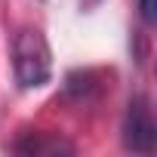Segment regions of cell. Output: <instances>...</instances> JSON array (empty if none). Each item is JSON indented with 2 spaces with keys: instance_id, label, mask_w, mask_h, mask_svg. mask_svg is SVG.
I'll use <instances>...</instances> for the list:
<instances>
[{
  "instance_id": "cell-1",
  "label": "cell",
  "mask_w": 157,
  "mask_h": 157,
  "mask_svg": "<svg viewBox=\"0 0 157 157\" xmlns=\"http://www.w3.org/2000/svg\"><path fill=\"white\" fill-rule=\"evenodd\" d=\"M13 68H16V80L22 90H37L49 80L52 74V52L46 37L37 28H25L16 34L13 43Z\"/></svg>"
},
{
  "instance_id": "cell-2",
  "label": "cell",
  "mask_w": 157,
  "mask_h": 157,
  "mask_svg": "<svg viewBox=\"0 0 157 157\" xmlns=\"http://www.w3.org/2000/svg\"><path fill=\"white\" fill-rule=\"evenodd\" d=\"M126 145L132 151H142L148 154L154 148V120H151V108L145 99H132L129 102V111H126Z\"/></svg>"
},
{
  "instance_id": "cell-3",
  "label": "cell",
  "mask_w": 157,
  "mask_h": 157,
  "mask_svg": "<svg viewBox=\"0 0 157 157\" xmlns=\"http://www.w3.org/2000/svg\"><path fill=\"white\" fill-rule=\"evenodd\" d=\"M139 10H142L145 25H154V19H157V0H139Z\"/></svg>"
}]
</instances>
